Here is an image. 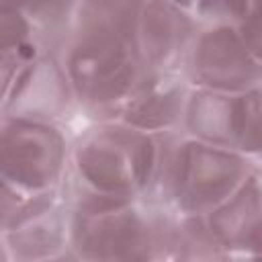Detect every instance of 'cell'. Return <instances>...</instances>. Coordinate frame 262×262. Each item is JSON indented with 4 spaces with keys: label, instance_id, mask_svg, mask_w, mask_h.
<instances>
[{
    "label": "cell",
    "instance_id": "obj_1",
    "mask_svg": "<svg viewBox=\"0 0 262 262\" xmlns=\"http://www.w3.org/2000/svg\"><path fill=\"white\" fill-rule=\"evenodd\" d=\"M68 242L80 260H170L178 215L154 196L90 190L70 174L61 184Z\"/></svg>",
    "mask_w": 262,
    "mask_h": 262
},
{
    "label": "cell",
    "instance_id": "obj_2",
    "mask_svg": "<svg viewBox=\"0 0 262 262\" xmlns=\"http://www.w3.org/2000/svg\"><path fill=\"white\" fill-rule=\"evenodd\" d=\"M133 14H78L59 53L78 108L92 121L119 119L147 68L135 47Z\"/></svg>",
    "mask_w": 262,
    "mask_h": 262
},
{
    "label": "cell",
    "instance_id": "obj_3",
    "mask_svg": "<svg viewBox=\"0 0 262 262\" xmlns=\"http://www.w3.org/2000/svg\"><path fill=\"white\" fill-rule=\"evenodd\" d=\"M260 160L186 135L182 129L162 133L160 170L154 199L176 215H205L223 203Z\"/></svg>",
    "mask_w": 262,
    "mask_h": 262
},
{
    "label": "cell",
    "instance_id": "obj_4",
    "mask_svg": "<svg viewBox=\"0 0 262 262\" xmlns=\"http://www.w3.org/2000/svg\"><path fill=\"white\" fill-rule=\"evenodd\" d=\"M162 133L121 121H94L70 143L68 174L82 186L125 199L151 196L160 170Z\"/></svg>",
    "mask_w": 262,
    "mask_h": 262
},
{
    "label": "cell",
    "instance_id": "obj_5",
    "mask_svg": "<svg viewBox=\"0 0 262 262\" xmlns=\"http://www.w3.org/2000/svg\"><path fill=\"white\" fill-rule=\"evenodd\" d=\"M70 170V141L61 123L0 115V178L43 192L61 188Z\"/></svg>",
    "mask_w": 262,
    "mask_h": 262
},
{
    "label": "cell",
    "instance_id": "obj_6",
    "mask_svg": "<svg viewBox=\"0 0 262 262\" xmlns=\"http://www.w3.org/2000/svg\"><path fill=\"white\" fill-rule=\"evenodd\" d=\"M260 86L244 92L190 88L180 129L201 141L260 160L262 106Z\"/></svg>",
    "mask_w": 262,
    "mask_h": 262
},
{
    "label": "cell",
    "instance_id": "obj_7",
    "mask_svg": "<svg viewBox=\"0 0 262 262\" xmlns=\"http://www.w3.org/2000/svg\"><path fill=\"white\" fill-rule=\"evenodd\" d=\"M180 74L190 88L215 92H244L260 86L262 61L235 25L199 23Z\"/></svg>",
    "mask_w": 262,
    "mask_h": 262
},
{
    "label": "cell",
    "instance_id": "obj_8",
    "mask_svg": "<svg viewBox=\"0 0 262 262\" xmlns=\"http://www.w3.org/2000/svg\"><path fill=\"white\" fill-rule=\"evenodd\" d=\"M76 108L74 90L59 55L41 51L12 80L0 104V115L63 123Z\"/></svg>",
    "mask_w": 262,
    "mask_h": 262
},
{
    "label": "cell",
    "instance_id": "obj_9",
    "mask_svg": "<svg viewBox=\"0 0 262 262\" xmlns=\"http://www.w3.org/2000/svg\"><path fill=\"white\" fill-rule=\"evenodd\" d=\"M199 18L170 0H143L135 20V47L147 70L180 72Z\"/></svg>",
    "mask_w": 262,
    "mask_h": 262
},
{
    "label": "cell",
    "instance_id": "obj_10",
    "mask_svg": "<svg viewBox=\"0 0 262 262\" xmlns=\"http://www.w3.org/2000/svg\"><path fill=\"white\" fill-rule=\"evenodd\" d=\"M209 233L231 260L262 252V172L256 168L223 203L203 215Z\"/></svg>",
    "mask_w": 262,
    "mask_h": 262
},
{
    "label": "cell",
    "instance_id": "obj_11",
    "mask_svg": "<svg viewBox=\"0 0 262 262\" xmlns=\"http://www.w3.org/2000/svg\"><path fill=\"white\" fill-rule=\"evenodd\" d=\"M190 84L180 72L147 70L127 98L117 121L147 133H168L182 125Z\"/></svg>",
    "mask_w": 262,
    "mask_h": 262
},
{
    "label": "cell",
    "instance_id": "obj_12",
    "mask_svg": "<svg viewBox=\"0 0 262 262\" xmlns=\"http://www.w3.org/2000/svg\"><path fill=\"white\" fill-rule=\"evenodd\" d=\"M8 260H59L74 258L68 242V211L63 199L33 221L6 231Z\"/></svg>",
    "mask_w": 262,
    "mask_h": 262
},
{
    "label": "cell",
    "instance_id": "obj_13",
    "mask_svg": "<svg viewBox=\"0 0 262 262\" xmlns=\"http://www.w3.org/2000/svg\"><path fill=\"white\" fill-rule=\"evenodd\" d=\"M45 51L23 8L0 6V104L25 63Z\"/></svg>",
    "mask_w": 262,
    "mask_h": 262
},
{
    "label": "cell",
    "instance_id": "obj_14",
    "mask_svg": "<svg viewBox=\"0 0 262 262\" xmlns=\"http://www.w3.org/2000/svg\"><path fill=\"white\" fill-rule=\"evenodd\" d=\"M82 0H31L27 14L45 51L59 55L76 27Z\"/></svg>",
    "mask_w": 262,
    "mask_h": 262
},
{
    "label": "cell",
    "instance_id": "obj_15",
    "mask_svg": "<svg viewBox=\"0 0 262 262\" xmlns=\"http://www.w3.org/2000/svg\"><path fill=\"white\" fill-rule=\"evenodd\" d=\"M61 201V188L31 192L0 178V229L12 231L49 211Z\"/></svg>",
    "mask_w": 262,
    "mask_h": 262
},
{
    "label": "cell",
    "instance_id": "obj_16",
    "mask_svg": "<svg viewBox=\"0 0 262 262\" xmlns=\"http://www.w3.org/2000/svg\"><path fill=\"white\" fill-rule=\"evenodd\" d=\"M170 260H231L209 233L203 215H178Z\"/></svg>",
    "mask_w": 262,
    "mask_h": 262
},
{
    "label": "cell",
    "instance_id": "obj_17",
    "mask_svg": "<svg viewBox=\"0 0 262 262\" xmlns=\"http://www.w3.org/2000/svg\"><path fill=\"white\" fill-rule=\"evenodd\" d=\"M199 23L239 25L248 16L258 14V0H194L192 6Z\"/></svg>",
    "mask_w": 262,
    "mask_h": 262
},
{
    "label": "cell",
    "instance_id": "obj_18",
    "mask_svg": "<svg viewBox=\"0 0 262 262\" xmlns=\"http://www.w3.org/2000/svg\"><path fill=\"white\" fill-rule=\"evenodd\" d=\"M29 4L31 0H0V6H12V8H23V10H27Z\"/></svg>",
    "mask_w": 262,
    "mask_h": 262
},
{
    "label": "cell",
    "instance_id": "obj_19",
    "mask_svg": "<svg viewBox=\"0 0 262 262\" xmlns=\"http://www.w3.org/2000/svg\"><path fill=\"white\" fill-rule=\"evenodd\" d=\"M0 260H8V252H6V246H4V233L0 229Z\"/></svg>",
    "mask_w": 262,
    "mask_h": 262
},
{
    "label": "cell",
    "instance_id": "obj_20",
    "mask_svg": "<svg viewBox=\"0 0 262 262\" xmlns=\"http://www.w3.org/2000/svg\"><path fill=\"white\" fill-rule=\"evenodd\" d=\"M170 2H174L182 8H186V10H192V6H194V0H170Z\"/></svg>",
    "mask_w": 262,
    "mask_h": 262
}]
</instances>
